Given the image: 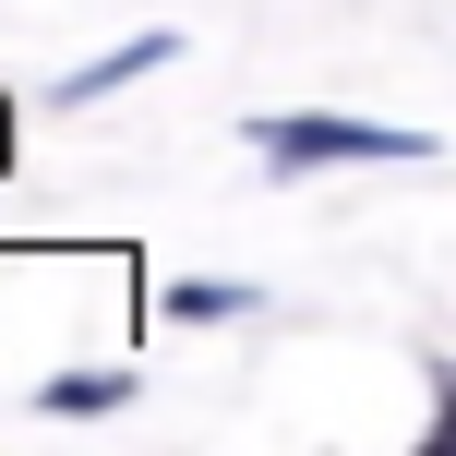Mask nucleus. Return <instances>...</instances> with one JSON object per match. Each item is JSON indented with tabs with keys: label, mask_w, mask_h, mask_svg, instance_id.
<instances>
[{
	"label": "nucleus",
	"mask_w": 456,
	"mask_h": 456,
	"mask_svg": "<svg viewBox=\"0 0 456 456\" xmlns=\"http://www.w3.org/2000/svg\"><path fill=\"white\" fill-rule=\"evenodd\" d=\"M181 61V37H168V24H144V37H120V48H96L85 72H61V85H48V109H96V96H120V85H144V72H168Z\"/></svg>",
	"instance_id": "obj_2"
},
{
	"label": "nucleus",
	"mask_w": 456,
	"mask_h": 456,
	"mask_svg": "<svg viewBox=\"0 0 456 456\" xmlns=\"http://www.w3.org/2000/svg\"><path fill=\"white\" fill-rule=\"evenodd\" d=\"M433 444L456 456V372H444V385H433Z\"/></svg>",
	"instance_id": "obj_5"
},
{
	"label": "nucleus",
	"mask_w": 456,
	"mask_h": 456,
	"mask_svg": "<svg viewBox=\"0 0 456 456\" xmlns=\"http://www.w3.org/2000/svg\"><path fill=\"white\" fill-rule=\"evenodd\" d=\"M252 157L276 168V181H313V168H420L433 144L396 133V120H337V109H276L252 120Z\"/></svg>",
	"instance_id": "obj_1"
},
{
	"label": "nucleus",
	"mask_w": 456,
	"mask_h": 456,
	"mask_svg": "<svg viewBox=\"0 0 456 456\" xmlns=\"http://www.w3.org/2000/svg\"><path fill=\"white\" fill-rule=\"evenodd\" d=\"M265 289H228V276H181V289H157V313L168 324H228V313H252Z\"/></svg>",
	"instance_id": "obj_4"
},
{
	"label": "nucleus",
	"mask_w": 456,
	"mask_h": 456,
	"mask_svg": "<svg viewBox=\"0 0 456 456\" xmlns=\"http://www.w3.org/2000/svg\"><path fill=\"white\" fill-rule=\"evenodd\" d=\"M120 396H133V372H48L37 409H48V420H109Z\"/></svg>",
	"instance_id": "obj_3"
}]
</instances>
